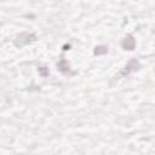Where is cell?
<instances>
[{
	"label": "cell",
	"instance_id": "cell-2",
	"mask_svg": "<svg viewBox=\"0 0 155 155\" xmlns=\"http://www.w3.org/2000/svg\"><path fill=\"white\" fill-rule=\"evenodd\" d=\"M139 68H140V63L136 58H132V59H130L127 62V64L124 67V69L121 70L120 74H121V76H125V75H128V74H131L133 71H137Z\"/></svg>",
	"mask_w": 155,
	"mask_h": 155
},
{
	"label": "cell",
	"instance_id": "cell-1",
	"mask_svg": "<svg viewBox=\"0 0 155 155\" xmlns=\"http://www.w3.org/2000/svg\"><path fill=\"white\" fill-rule=\"evenodd\" d=\"M34 40H36V35H35L34 33L22 31V33H19V34L16 36V39H15V45H16L17 47H22V46H24V45L30 44V42L34 41Z\"/></svg>",
	"mask_w": 155,
	"mask_h": 155
},
{
	"label": "cell",
	"instance_id": "cell-4",
	"mask_svg": "<svg viewBox=\"0 0 155 155\" xmlns=\"http://www.w3.org/2000/svg\"><path fill=\"white\" fill-rule=\"evenodd\" d=\"M121 47L125 50V51H133L134 47H136V40L133 38L132 34H127L122 41H121Z\"/></svg>",
	"mask_w": 155,
	"mask_h": 155
},
{
	"label": "cell",
	"instance_id": "cell-3",
	"mask_svg": "<svg viewBox=\"0 0 155 155\" xmlns=\"http://www.w3.org/2000/svg\"><path fill=\"white\" fill-rule=\"evenodd\" d=\"M57 69H58L63 75L70 76V75H74V74H75V71L71 70L70 64H69V62H68L65 58H61V61L57 63Z\"/></svg>",
	"mask_w": 155,
	"mask_h": 155
},
{
	"label": "cell",
	"instance_id": "cell-5",
	"mask_svg": "<svg viewBox=\"0 0 155 155\" xmlns=\"http://www.w3.org/2000/svg\"><path fill=\"white\" fill-rule=\"evenodd\" d=\"M109 52L108 50V46L105 45H98L93 48V54L94 56H102V54H107Z\"/></svg>",
	"mask_w": 155,
	"mask_h": 155
},
{
	"label": "cell",
	"instance_id": "cell-6",
	"mask_svg": "<svg viewBox=\"0 0 155 155\" xmlns=\"http://www.w3.org/2000/svg\"><path fill=\"white\" fill-rule=\"evenodd\" d=\"M38 71H39V75H40V76H42V78H47V76H48V74H50L48 68H47V67H45V65H40V67L38 68Z\"/></svg>",
	"mask_w": 155,
	"mask_h": 155
},
{
	"label": "cell",
	"instance_id": "cell-7",
	"mask_svg": "<svg viewBox=\"0 0 155 155\" xmlns=\"http://www.w3.org/2000/svg\"><path fill=\"white\" fill-rule=\"evenodd\" d=\"M69 48H70V45H64V46H63V50H64V51H67V50H69Z\"/></svg>",
	"mask_w": 155,
	"mask_h": 155
}]
</instances>
